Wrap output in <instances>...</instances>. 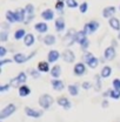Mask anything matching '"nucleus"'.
Returning a JSON list of instances; mask_svg holds the SVG:
<instances>
[{"label":"nucleus","instance_id":"24","mask_svg":"<svg viewBox=\"0 0 120 122\" xmlns=\"http://www.w3.org/2000/svg\"><path fill=\"white\" fill-rule=\"evenodd\" d=\"M34 42H35V38H34V35H33L32 33L26 34V36L24 38V44H25V46L31 47V46H33Z\"/></svg>","mask_w":120,"mask_h":122},{"label":"nucleus","instance_id":"43","mask_svg":"<svg viewBox=\"0 0 120 122\" xmlns=\"http://www.w3.org/2000/svg\"><path fill=\"white\" fill-rule=\"evenodd\" d=\"M92 83L91 82H88V81H85V82H82V85H81V87L84 88V89H86V91H88V89H91L92 88Z\"/></svg>","mask_w":120,"mask_h":122},{"label":"nucleus","instance_id":"44","mask_svg":"<svg viewBox=\"0 0 120 122\" xmlns=\"http://www.w3.org/2000/svg\"><path fill=\"white\" fill-rule=\"evenodd\" d=\"M10 88H11V85H10V83L2 85V86H0V93H5V92L8 91Z\"/></svg>","mask_w":120,"mask_h":122},{"label":"nucleus","instance_id":"20","mask_svg":"<svg viewBox=\"0 0 120 122\" xmlns=\"http://www.w3.org/2000/svg\"><path fill=\"white\" fill-rule=\"evenodd\" d=\"M55 36L53 35V34H47L45 35L44 38H43V42L45 44L46 46H53L55 44Z\"/></svg>","mask_w":120,"mask_h":122},{"label":"nucleus","instance_id":"30","mask_svg":"<svg viewBox=\"0 0 120 122\" xmlns=\"http://www.w3.org/2000/svg\"><path fill=\"white\" fill-rule=\"evenodd\" d=\"M26 36V30L24 28H19L14 32V39L15 40H24V38Z\"/></svg>","mask_w":120,"mask_h":122},{"label":"nucleus","instance_id":"41","mask_svg":"<svg viewBox=\"0 0 120 122\" xmlns=\"http://www.w3.org/2000/svg\"><path fill=\"white\" fill-rule=\"evenodd\" d=\"M112 86H113V89L120 91V79H114L112 82Z\"/></svg>","mask_w":120,"mask_h":122},{"label":"nucleus","instance_id":"1","mask_svg":"<svg viewBox=\"0 0 120 122\" xmlns=\"http://www.w3.org/2000/svg\"><path fill=\"white\" fill-rule=\"evenodd\" d=\"M26 80H27V75H26V73H25V72H20V73L15 76V77H13V79L10 81V85H11V87L19 88L20 86L25 85Z\"/></svg>","mask_w":120,"mask_h":122},{"label":"nucleus","instance_id":"16","mask_svg":"<svg viewBox=\"0 0 120 122\" xmlns=\"http://www.w3.org/2000/svg\"><path fill=\"white\" fill-rule=\"evenodd\" d=\"M51 85H52V88L57 92L62 91V89L65 88V83H64L61 80H59V79H53V80L51 81Z\"/></svg>","mask_w":120,"mask_h":122},{"label":"nucleus","instance_id":"49","mask_svg":"<svg viewBox=\"0 0 120 122\" xmlns=\"http://www.w3.org/2000/svg\"><path fill=\"white\" fill-rule=\"evenodd\" d=\"M112 46H113V47H117V46H118V42H117L115 40H112Z\"/></svg>","mask_w":120,"mask_h":122},{"label":"nucleus","instance_id":"45","mask_svg":"<svg viewBox=\"0 0 120 122\" xmlns=\"http://www.w3.org/2000/svg\"><path fill=\"white\" fill-rule=\"evenodd\" d=\"M13 60H11V59H7V60H5V59H1L0 60V69L4 67V65H6V63H11Z\"/></svg>","mask_w":120,"mask_h":122},{"label":"nucleus","instance_id":"9","mask_svg":"<svg viewBox=\"0 0 120 122\" xmlns=\"http://www.w3.org/2000/svg\"><path fill=\"white\" fill-rule=\"evenodd\" d=\"M25 11H26V19H25V24H30L31 21L34 19V6H33L32 4L26 5Z\"/></svg>","mask_w":120,"mask_h":122},{"label":"nucleus","instance_id":"46","mask_svg":"<svg viewBox=\"0 0 120 122\" xmlns=\"http://www.w3.org/2000/svg\"><path fill=\"white\" fill-rule=\"evenodd\" d=\"M1 28H2V30H10V22H2L1 24Z\"/></svg>","mask_w":120,"mask_h":122},{"label":"nucleus","instance_id":"4","mask_svg":"<svg viewBox=\"0 0 120 122\" xmlns=\"http://www.w3.org/2000/svg\"><path fill=\"white\" fill-rule=\"evenodd\" d=\"M15 110H16V107H15L14 103H10V105H7L5 108H2L1 112H0V120H5V119L10 117L11 115L14 114Z\"/></svg>","mask_w":120,"mask_h":122},{"label":"nucleus","instance_id":"3","mask_svg":"<svg viewBox=\"0 0 120 122\" xmlns=\"http://www.w3.org/2000/svg\"><path fill=\"white\" fill-rule=\"evenodd\" d=\"M35 54H37V51H33L30 55H26L24 53H15L13 55V61L20 65V63H24V62H27L28 60H31Z\"/></svg>","mask_w":120,"mask_h":122},{"label":"nucleus","instance_id":"36","mask_svg":"<svg viewBox=\"0 0 120 122\" xmlns=\"http://www.w3.org/2000/svg\"><path fill=\"white\" fill-rule=\"evenodd\" d=\"M10 34H8V30H1L0 32V41L1 42H6L7 39H8Z\"/></svg>","mask_w":120,"mask_h":122},{"label":"nucleus","instance_id":"48","mask_svg":"<svg viewBox=\"0 0 120 122\" xmlns=\"http://www.w3.org/2000/svg\"><path fill=\"white\" fill-rule=\"evenodd\" d=\"M109 93H111V89H107V91H106L105 93L103 94V96H104V97H107V96H109Z\"/></svg>","mask_w":120,"mask_h":122},{"label":"nucleus","instance_id":"34","mask_svg":"<svg viewBox=\"0 0 120 122\" xmlns=\"http://www.w3.org/2000/svg\"><path fill=\"white\" fill-rule=\"evenodd\" d=\"M109 97L113 99V100H118V99H120V91H118V89H111Z\"/></svg>","mask_w":120,"mask_h":122},{"label":"nucleus","instance_id":"40","mask_svg":"<svg viewBox=\"0 0 120 122\" xmlns=\"http://www.w3.org/2000/svg\"><path fill=\"white\" fill-rule=\"evenodd\" d=\"M30 74L33 79H39V77H40V72H39L38 69H31Z\"/></svg>","mask_w":120,"mask_h":122},{"label":"nucleus","instance_id":"37","mask_svg":"<svg viewBox=\"0 0 120 122\" xmlns=\"http://www.w3.org/2000/svg\"><path fill=\"white\" fill-rule=\"evenodd\" d=\"M65 2H66V6L70 7V8H75V7L79 6L76 0H65Z\"/></svg>","mask_w":120,"mask_h":122},{"label":"nucleus","instance_id":"17","mask_svg":"<svg viewBox=\"0 0 120 122\" xmlns=\"http://www.w3.org/2000/svg\"><path fill=\"white\" fill-rule=\"evenodd\" d=\"M37 69L40 73H48V72H51V69H49V62L48 61H40L38 63Z\"/></svg>","mask_w":120,"mask_h":122},{"label":"nucleus","instance_id":"38","mask_svg":"<svg viewBox=\"0 0 120 122\" xmlns=\"http://www.w3.org/2000/svg\"><path fill=\"white\" fill-rule=\"evenodd\" d=\"M87 10H88V4L86 2V1H84L82 4H80L79 5V11H80V13H86L87 12Z\"/></svg>","mask_w":120,"mask_h":122},{"label":"nucleus","instance_id":"29","mask_svg":"<svg viewBox=\"0 0 120 122\" xmlns=\"http://www.w3.org/2000/svg\"><path fill=\"white\" fill-rule=\"evenodd\" d=\"M67 89H68L70 95H72V96H76V95H79V86H78V85H74V83L68 85Z\"/></svg>","mask_w":120,"mask_h":122},{"label":"nucleus","instance_id":"31","mask_svg":"<svg viewBox=\"0 0 120 122\" xmlns=\"http://www.w3.org/2000/svg\"><path fill=\"white\" fill-rule=\"evenodd\" d=\"M90 68H92V69H95L97 67H98V65H99V59L98 58H95V56H93L92 59H91L87 63H86Z\"/></svg>","mask_w":120,"mask_h":122},{"label":"nucleus","instance_id":"6","mask_svg":"<svg viewBox=\"0 0 120 122\" xmlns=\"http://www.w3.org/2000/svg\"><path fill=\"white\" fill-rule=\"evenodd\" d=\"M25 114L28 116V117H33V119H39L43 116V110H38V109H34V108H31V107H25Z\"/></svg>","mask_w":120,"mask_h":122},{"label":"nucleus","instance_id":"22","mask_svg":"<svg viewBox=\"0 0 120 122\" xmlns=\"http://www.w3.org/2000/svg\"><path fill=\"white\" fill-rule=\"evenodd\" d=\"M51 75L53 76V79H59L60 75H61V66L59 65H55L51 68Z\"/></svg>","mask_w":120,"mask_h":122},{"label":"nucleus","instance_id":"35","mask_svg":"<svg viewBox=\"0 0 120 122\" xmlns=\"http://www.w3.org/2000/svg\"><path fill=\"white\" fill-rule=\"evenodd\" d=\"M79 45H80L81 49H82L84 52H86V51L88 49V46H90V40H88V39L86 38V39H84V40H82V41H81V42H80Z\"/></svg>","mask_w":120,"mask_h":122},{"label":"nucleus","instance_id":"23","mask_svg":"<svg viewBox=\"0 0 120 122\" xmlns=\"http://www.w3.org/2000/svg\"><path fill=\"white\" fill-rule=\"evenodd\" d=\"M54 26H55V30L57 32H62V30H65V20L62 19V18H58L57 20H55V22H54Z\"/></svg>","mask_w":120,"mask_h":122},{"label":"nucleus","instance_id":"21","mask_svg":"<svg viewBox=\"0 0 120 122\" xmlns=\"http://www.w3.org/2000/svg\"><path fill=\"white\" fill-rule=\"evenodd\" d=\"M41 18H43L44 20H46V21H51V20L54 19V12H53L52 10L47 8V10H45V11H43Z\"/></svg>","mask_w":120,"mask_h":122},{"label":"nucleus","instance_id":"5","mask_svg":"<svg viewBox=\"0 0 120 122\" xmlns=\"http://www.w3.org/2000/svg\"><path fill=\"white\" fill-rule=\"evenodd\" d=\"M99 22L97 21V20H92L90 22H87V24H85V26H84V30L86 32V34H93V33H95L97 30H99Z\"/></svg>","mask_w":120,"mask_h":122},{"label":"nucleus","instance_id":"47","mask_svg":"<svg viewBox=\"0 0 120 122\" xmlns=\"http://www.w3.org/2000/svg\"><path fill=\"white\" fill-rule=\"evenodd\" d=\"M108 105H109V103H108L107 100H103V102H101V107H103V108H107Z\"/></svg>","mask_w":120,"mask_h":122},{"label":"nucleus","instance_id":"2","mask_svg":"<svg viewBox=\"0 0 120 122\" xmlns=\"http://www.w3.org/2000/svg\"><path fill=\"white\" fill-rule=\"evenodd\" d=\"M53 102H54V100L49 94H43L39 97V106L43 109H49L53 105Z\"/></svg>","mask_w":120,"mask_h":122},{"label":"nucleus","instance_id":"26","mask_svg":"<svg viewBox=\"0 0 120 122\" xmlns=\"http://www.w3.org/2000/svg\"><path fill=\"white\" fill-rule=\"evenodd\" d=\"M87 38V34H86V32L82 30H78L76 33H75V36H74V41L75 42H78V44H80L84 39H86Z\"/></svg>","mask_w":120,"mask_h":122},{"label":"nucleus","instance_id":"10","mask_svg":"<svg viewBox=\"0 0 120 122\" xmlns=\"http://www.w3.org/2000/svg\"><path fill=\"white\" fill-rule=\"evenodd\" d=\"M115 55H117V52H115V47H113V46L107 47L105 49V52H104V59L106 61L113 60L115 58Z\"/></svg>","mask_w":120,"mask_h":122},{"label":"nucleus","instance_id":"32","mask_svg":"<svg viewBox=\"0 0 120 122\" xmlns=\"http://www.w3.org/2000/svg\"><path fill=\"white\" fill-rule=\"evenodd\" d=\"M6 20H7V22H10V24L16 22L14 12H12V11H7V12H6Z\"/></svg>","mask_w":120,"mask_h":122},{"label":"nucleus","instance_id":"33","mask_svg":"<svg viewBox=\"0 0 120 122\" xmlns=\"http://www.w3.org/2000/svg\"><path fill=\"white\" fill-rule=\"evenodd\" d=\"M65 5H66V2H65L64 0H58V1L55 2V10H57L58 12H60V13H62Z\"/></svg>","mask_w":120,"mask_h":122},{"label":"nucleus","instance_id":"28","mask_svg":"<svg viewBox=\"0 0 120 122\" xmlns=\"http://www.w3.org/2000/svg\"><path fill=\"white\" fill-rule=\"evenodd\" d=\"M112 74V68H111V66H104L103 68H101V72H100V75L103 79H107V77H109Z\"/></svg>","mask_w":120,"mask_h":122},{"label":"nucleus","instance_id":"27","mask_svg":"<svg viewBox=\"0 0 120 122\" xmlns=\"http://www.w3.org/2000/svg\"><path fill=\"white\" fill-rule=\"evenodd\" d=\"M101 75L100 74H98V75H94V85H93V87H94V91L95 92H100L101 91Z\"/></svg>","mask_w":120,"mask_h":122},{"label":"nucleus","instance_id":"51","mask_svg":"<svg viewBox=\"0 0 120 122\" xmlns=\"http://www.w3.org/2000/svg\"><path fill=\"white\" fill-rule=\"evenodd\" d=\"M119 8H120V6H119Z\"/></svg>","mask_w":120,"mask_h":122},{"label":"nucleus","instance_id":"19","mask_svg":"<svg viewBox=\"0 0 120 122\" xmlns=\"http://www.w3.org/2000/svg\"><path fill=\"white\" fill-rule=\"evenodd\" d=\"M34 30H37L38 33H40V34H45L48 30V26H47L46 22H38V24L34 25Z\"/></svg>","mask_w":120,"mask_h":122},{"label":"nucleus","instance_id":"7","mask_svg":"<svg viewBox=\"0 0 120 122\" xmlns=\"http://www.w3.org/2000/svg\"><path fill=\"white\" fill-rule=\"evenodd\" d=\"M61 58H62V60L65 61V62L72 63V62H74V60H75V54L71 49H65V51L61 53Z\"/></svg>","mask_w":120,"mask_h":122},{"label":"nucleus","instance_id":"25","mask_svg":"<svg viewBox=\"0 0 120 122\" xmlns=\"http://www.w3.org/2000/svg\"><path fill=\"white\" fill-rule=\"evenodd\" d=\"M30 94H31V88L28 86L22 85V86L19 87V95H20L21 97H26V96H28Z\"/></svg>","mask_w":120,"mask_h":122},{"label":"nucleus","instance_id":"14","mask_svg":"<svg viewBox=\"0 0 120 122\" xmlns=\"http://www.w3.org/2000/svg\"><path fill=\"white\" fill-rule=\"evenodd\" d=\"M14 13H15L16 22H25V19H26V11H25V8H18Z\"/></svg>","mask_w":120,"mask_h":122},{"label":"nucleus","instance_id":"15","mask_svg":"<svg viewBox=\"0 0 120 122\" xmlns=\"http://www.w3.org/2000/svg\"><path fill=\"white\" fill-rule=\"evenodd\" d=\"M115 7L114 6H108V7H105L104 10H103V16L104 18H107V19H111V18H113L114 14H115Z\"/></svg>","mask_w":120,"mask_h":122},{"label":"nucleus","instance_id":"11","mask_svg":"<svg viewBox=\"0 0 120 122\" xmlns=\"http://www.w3.org/2000/svg\"><path fill=\"white\" fill-rule=\"evenodd\" d=\"M60 58H61V54H60L57 49H52V51H49L48 54H47V61H48L49 63L57 62Z\"/></svg>","mask_w":120,"mask_h":122},{"label":"nucleus","instance_id":"12","mask_svg":"<svg viewBox=\"0 0 120 122\" xmlns=\"http://www.w3.org/2000/svg\"><path fill=\"white\" fill-rule=\"evenodd\" d=\"M73 73H74L76 76H81L86 73V66L84 62H78L75 63L74 68H73Z\"/></svg>","mask_w":120,"mask_h":122},{"label":"nucleus","instance_id":"13","mask_svg":"<svg viewBox=\"0 0 120 122\" xmlns=\"http://www.w3.org/2000/svg\"><path fill=\"white\" fill-rule=\"evenodd\" d=\"M58 105H59L61 108H64V109H66V110H68L71 107H72V103H71V101L66 97V96H60L59 99H58Z\"/></svg>","mask_w":120,"mask_h":122},{"label":"nucleus","instance_id":"50","mask_svg":"<svg viewBox=\"0 0 120 122\" xmlns=\"http://www.w3.org/2000/svg\"><path fill=\"white\" fill-rule=\"evenodd\" d=\"M118 38H119V39H120V32H119V34H118Z\"/></svg>","mask_w":120,"mask_h":122},{"label":"nucleus","instance_id":"18","mask_svg":"<svg viewBox=\"0 0 120 122\" xmlns=\"http://www.w3.org/2000/svg\"><path fill=\"white\" fill-rule=\"evenodd\" d=\"M108 25H109V27H111L112 30L120 32V21H119L118 18L113 16V18L108 19Z\"/></svg>","mask_w":120,"mask_h":122},{"label":"nucleus","instance_id":"42","mask_svg":"<svg viewBox=\"0 0 120 122\" xmlns=\"http://www.w3.org/2000/svg\"><path fill=\"white\" fill-rule=\"evenodd\" d=\"M6 54H7V49H6V47L0 46V59H4Z\"/></svg>","mask_w":120,"mask_h":122},{"label":"nucleus","instance_id":"8","mask_svg":"<svg viewBox=\"0 0 120 122\" xmlns=\"http://www.w3.org/2000/svg\"><path fill=\"white\" fill-rule=\"evenodd\" d=\"M75 32L73 28H71V30H68V32L66 33V35L64 36V44H66L67 46H71L75 44L74 41V36H75Z\"/></svg>","mask_w":120,"mask_h":122},{"label":"nucleus","instance_id":"39","mask_svg":"<svg viewBox=\"0 0 120 122\" xmlns=\"http://www.w3.org/2000/svg\"><path fill=\"white\" fill-rule=\"evenodd\" d=\"M93 56H94V55H93L92 53H90V52H85V53H84V55H82V60H84L85 63H87V62L93 58Z\"/></svg>","mask_w":120,"mask_h":122}]
</instances>
